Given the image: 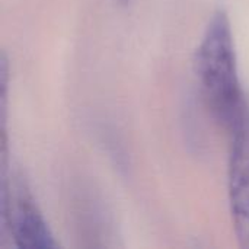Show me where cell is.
<instances>
[{"mask_svg": "<svg viewBox=\"0 0 249 249\" xmlns=\"http://www.w3.org/2000/svg\"><path fill=\"white\" fill-rule=\"evenodd\" d=\"M196 73L206 108L231 133L247 115L231 20L223 10L213 13L196 53Z\"/></svg>", "mask_w": 249, "mask_h": 249, "instance_id": "6da1fadb", "label": "cell"}, {"mask_svg": "<svg viewBox=\"0 0 249 249\" xmlns=\"http://www.w3.org/2000/svg\"><path fill=\"white\" fill-rule=\"evenodd\" d=\"M1 225L13 245L23 249L58 248L28 184L18 172L1 171Z\"/></svg>", "mask_w": 249, "mask_h": 249, "instance_id": "7a4b0ae2", "label": "cell"}, {"mask_svg": "<svg viewBox=\"0 0 249 249\" xmlns=\"http://www.w3.org/2000/svg\"><path fill=\"white\" fill-rule=\"evenodd\" d=\"M229 136L228 193L231 217L239 245L249 249V111Z\"/></svg>", "mask_w": 249, "mask_h": 249, "instance_id": "3957f363", "label": "cell"}, {"mask_svg": "<svg viewBox=\"0 0 249 249\" xmlns=\"http://www.w3.org/2000/svg\"><path fill=\"white\" fill-rule=\"evenodd\" d=\"M117 1H118V3H121V4H128L131 0H117Z\"/></svg>", "mask_w": 249, "mask_h": 249, "instance_id": "277c9868", "label": "cell"}]
</instances>
